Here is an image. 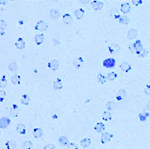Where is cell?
<instances>
[{
	"label": "cell",
	"instance_id": "1",
	"mask_svg": "<svg viewBox=\"0 0 150 149\" xmlns=\"http://www.w3.org/2000/svg\"><path fill=\"white\" fill-rule=\"evenodd\" d=\"M115 64H116V61L114 58H107V59H105L102 62V65L105 67V68H107V69H111V68H114L115 66Z\"/></svg>",
	"mask_w": 150,
	"mask_h": 149
},
{
	"label": "cell",
	"instance_id": "2",
	"mask_svg": "<svg viewBox=\"0 0 150 149\" xmlns=\"http://www.w3.org/2000/svg\"><path fill=\"white\" fill-rule=\"evenodd\" d=\"M48 28V23L45 21H39L35 26V29L39 32H45Z\"/></svg>",
	"mask_w": 150,
	"mask_h": 149
},
{
	"label": "cell",
	"instance_id": "3",
	"mask_svg": "<svg viewBox=\"0 0 150 149\" xmlns=\"http://www.w3.org/2000/svg\"><path fill=\"white\" fill-rule=\"evenodd\" d=\"M112 138H113V134H111L108 132H105L102 133V135H101V142L102 144H106L108 142H110L111 139H112Z\"/></svg>",
	"mask_w": 150,
	"mask_h": 149
},
{
	"label": "cell",
	"instance_id": "4",
	"mask_svg": "<svg viewBox=\"0 0 150 149\" xmlns=\"http://www.w3.org/2000/svg\"><path fill=\"white\" fill-rule=\"evenodd\" d=\"M48 67H49L50 69H51L53 71H55L58 70V68H59L60 66V62L58 60L56 59H52L50 60L49 62H48Z\"/></svg>",
	"mask_w": 150,
	"mask_h": 149
},
{
	"label": "cell",
	"instance_id": "5",
	"mask_svg": "<svg viewBox=\"0 0 150 149\" xmlns=\"http://www.w3.org/2000/svg\"><path fill=\"white\" fill-rule=\"evenodd\" d=\"M10 123H11L10 118H8L7 117H3L0 118V128L5 129L10 125Z\"/></svg>",
	"mask_w": 150,
	"mask_h": 149
},
{
	"label": "cell",
	"instance_id": "6",
	"mask_svg": "<svg viewBox=\"0 0 150 149\" xmlns=\"http://www.w3.org/2000/svg\"><path fill=\"white\" fill-rule=\"evenodd\" d=\"M91 4H92V8L96 11H99L101 9H102V8L104 6L103 2H101V1H92Z\"/></svg>",
	"mask_w": 150,
	"mask_h": 149
},
{
	"label": "cell",
	"instance_id": "7",
	"mask_svg": "<svg viewBox=\"0 0 150 149\" xmlns=\"http://www.w3.org/2000/svg\"><path fill=\"white\" fill-rule=\"evenodd\" d=\"M120 49V46L117 42L111 43V44L108 46V50L111 54H114V53H115V52L119 51Z\"/></svg>",
	"mask_w": 150,
	"mask_h": 149
},
{
	"label": "cell",
	"instance_id": "8",
	"mask_svg": "<svg viewBox=\"0 0 150 149\" xmlns=\"http://www.w3.org/2000/svg\"><path fill=\"white\" fill-rule=\"evenodd\" d=\"M44 39H45V36L43 33H38V34H36L35 37H34V41H35L36 44L37 46L41 45L43 41H44Z\"/></svg>",
	"mask_w": 150,
	"mask_h": 149
},
{
	"label": "cell",
	"instance_id": "9",
	"mask_svg": "<svg viewBox=\"0 0 150 149\" xmlns=\"http://www.w3.org/2000/svg\"><path fill=\"white\" fill-rule=\"evenodd\" d=\"M50 15L53 20L57 21L59 20L60 17V13L59 10H57V9H51L50 11Z\"/></svg>",
	"mask_w": 150,
	"mask_h": 149
},
{
	"label": "cell",
	"instance_id": "10",
	"mask_svg": "<svg viewBox=\"0 0 150 149\" xmlns=\"http://www.w3.org/2000/svg\"><path fill=\"white\" fill-rule=\"evenodd\" d=\"M137 36H138V31L136 29H134V28H131V29H129L127 32V37L129 40L134 39V38L137 37Z\"/></svg>",
	"mask_w": 150,
	"mask_h": 149
},
{
	"label": "cell",
	"instance_id": "11",
	"mask_svg": "<svg viewBox=\"0 0 150 149\" xmlns=\"http://www.w3.org/2000/svg\"><path fill=\"white\" fill-rule=\"evenodd\" d=\"M83 63H84L83 59L82 58V57H79V58H77V59L74 61V66L75 67L76 69L80 70V69L83 68Z\"/></svg>",
	"mask_w": 150,
	"mask_h": 149
},
{
	"label": "cell",
	"instance_id": "12",
	"mask_svg": "<svg viewBox=\"0 0 150 149\" xmlns=\"http://www.w3.org/2000/svg\"><path fill=\"white\" fill-rule=\"evenodd\" d=\"M84 14H85V11L83 8H78L74 11V16L77 19H79V20H81V19L83 18Z\"/></svg>",
	"mask_w": 150,
	"mask_h": 149
},
{
	"label": "cell",
	"instance_id": "13",
	"mask_svg": "<svg viewBox=\"0 0 150 149\" xmlns=\"http://www.w3.org/2000/svg\"><path fill=\"white\" fill-rule=\"evenodd\" d=\"M63 22H64L66 25L70 26L73 23V17L69 13H65L63 16Z\"/></svg>",
	"mask_w": 150,
	"mask_h": 149
},
{
	"label": "cell",
	"instance_id": "14",
	"mask_svg": "<svg viewBox=\"0 0 150 149\" xmlns=\"http://www.w3.org/2000/svg\"><path fill=\"white\" fill-rule=\"evenodd\" d=\"M133 44L134 46V48H135V53H136L137 55H139L140 53V51L144 49L141 41H140L139 40H136L133 43Z\"/></svg>",
	"mask_w": 150,
	"mask_h": 149
},
{
	"label": "cell",
	"instance_id": "15",
	"mask_svg": "<svg viewBox=\"0 0 150 149\" xmlns=\"http://www.w3.org/2000/svg\"><path fill=\"white\" fill-rule=\"evenodd\" d=\"M130 9H131V6L129 3H123L120 5V11H121L124 14H126L129 13Z\"/></svg>",
	"mask_w": 150,
	"mask_h": 149
},
{
	"label": "cell",
	"instance_id": "16",
	"mask_svg": "<svg viewBox=\"0 0 150 149\" xmlns=\"http://www.w3.org/2000/svg\"><path fill=\"white\" fill-rule=\"evenodd\" d=\"M59 143L60 144V146L64 147H66L69 146V138L65 136H60L59 138Z\"/></svg>",
	"mask_w": 150,
	"mask_h": 149
},
{
	"label": "cell",
	"instance_id": "17",
	"mask_svg": "<svg viewBox=\"0 0 150 149\" xmlns=\"http://www.w3.org/2000/svg\"><path fill=\"white\" fill-rule=\"evenodd\" d=\"M15 46L17 49L19 50H23L24 48L26 47V43L24 41V40L22 39V37H19L18 39L17 40L16 43H15Z\"/></svg>",
	"mask_w": 150,
	"mask_h": 149
},
{
	"label": "cell",
	"instance_id": "18",
	"mask_svg": "<svg viewBox=\"0 0 150 149\" xmlns=\"http://www.w3.org/2000/svg\"><path fill=\"white\" fill-rule=\"evenodd\" d=\"M120 68L124 72H129L130 70L132 69V67L129 63H128V62H126V61H124L120 65Z\"/></svg>",
	"mask_w": 150,
	"mask_h": 149
},
{
	"label": "cell",
	"instance_id": "19",
	"mask_svg": "<svg viewBox=\"0 0 150 149\" xmlns=\"http://www.w3.org/2000/svg\"><path fill=\"white\" fill-rule=\"evenodd\" d=\"M94 129H95V131H96V133H103L104 130L106 129V125H105L103 123L99 122V123H96V125H95Z\"/></svg>",
	"mask_w": 150,
	"mask_h": 149
},
{
	"label": "cell",
	"instance_id": "20",
	"mask_svg": "<svg viewBox=\"0 0 150 149\" xmlns=\"http://www.w3.org/2000/svg\"><path fill=\"white\" fill-rule=\"evenodd\" d=\"M19 114V108L17 104H13L11 107V109H10V114L12 117H17V115Z\"/></svg>",
	"mask_w": 150,
	"mask_h": 149
},
{
	"label": "cell",
	"instance_id": "21",
	"mask_svg": "<svg viewBox=\"0 0 150 149\" xmlns=\"http://www.w3.org/2000/svg\"><path fill=\"white\" fill-rule=\"evenodd\" d=\"M32 135L35 138H40L43 135V131L40 128H36L32 130Z\"/></svg>",
	"mask_w": 150,
	"mask_h": 149
},
{
	"label": "cell",
	"instance_id": "22",
	"mask_svg": "<svg viewBox=\"0 0 150 149\" xmlns=\"http://www.w3.org/2000/svg\"><path fill=\"white\" fill-rule=\"evenodd\" d=\"M20 101L23 105H28L31 102V99H30V96L27 94H24L21 96V99H20Z\"/></svg>",
	"mask_w": 150,
	"mask_h": 149
},
{
	"label": "cell",
	"instance_id": "23",
	"mask_svg": "<svg viewBox=\"0 0 150 149\" xmlns=\"http://www.w3.org/2000/svg\"><path fill=\"white\" fill-rule=\"evenodd\" d=\"M125 96H126V90H125V89H121L117 92L116 99L119 100V101H121V100H123L125 99Z\"/></svg>",
	"mask_w": 150,
	"mask_h": 149
},
{
	"label": "cell",
	"instance_id": "24",
	"mask_svg": "<svg viewBox=\"0 0 150 149\" xmlns=\"http://www.w3.org/2000/svg\"><path fill=\"white\" fill-rule=\"evenodd\" d=\"M81 147L83 148H88L91 145V139L89 138H84L80 141Z\"/></svg>",
	"mask_w": 150,
	"mask_h": 149
},
{
	"label": "cell",
	"instance_id": "25",
	"mask_svg": "<svg viewBox=\"0 0 150 149\" xmlns=\"http://www.w3.org/2000/svg\"><path fill=\"white\" fill-rule=\"evenodd\" d=\"M17 132L19 134H22V135H24V134L27 133V130H26V126L24 125L23 123H19L17 126Z\"/></svg>",
	"mask_w": 150,
	"mask_h": 149
},
{
	"label": "cell",
	"instance_id": "26",
	"mask_svg": "<svg viewBox=\"0 0 150 149\" xmlns=\"http://www.w3.org/2000/svg\"><path fill=\"white\" fill-rule=\"evenodd\" d=\"M55 90H60L62 89L63 85H62V80L60 78H56V80L54 81V85H53Z\"/></svg>",
	"mask_w": 150,
	"mask_h": 149
},
{
	"label": "cell",
	"instance_id": "27",
	"mask_svg": "<svg viewBox=\"0 0 150 149\" xmlns=\"http://www.w3.org/2000/svg\"><path fill=\"white\" fill-rule=\"evenodd\" d=\"M11 81L13 85H20L21 84V76L17 74H14L11 77Z\"/></svg>",
	"mask_w": 150,
	"mask_h": 149
},
{
	"label": "cell",
	"instance_id": "28",
	"mask_svg": "<svg viewBox=\"0 0 150 149\" xmlns=\"http://www.w3.org/2000/svg\"><path fill=\"white\" fill-rule=\"evenodd\" d=\"M116 107H117L116 104L113 101H109L106 104V109L107 111H112V110H115V109H116Z\"/></svg>",
	"mask_w": 150,
	"mask_h": 149
},
{
	"label": "cell",
	"instance_id": "29",
	"mask_svg": "<svg viewBox=\"0 0 150 149\" xmlns=\"http://www.w3.org/2000/svg\"><path fill=\"white\" fill-rule=\"evenodd\" d=\"M102 119L104 121H110L111 119H112V114L110 111H105L103 114H102Z\"/></svg>",
	"mask_w": 150,
	"mask_h": 149
},
{
	"label": "cell",
	"instance_id": "30",
	"mask_svg": "<svg viewBox=\"0 0 150 149\" xmlns=\"http://www.w3.org/2000/svg\"><path fill=\"white\" fill-rule=\"evenodd\" d=\"M106 80H114L117 78V74H116V72H115V71H111V72H109V73L107 74V75L106 76Z\"/></svg>",
	"mask_w": 150,
	"mask_h": 149
},
{
	"label": "cell",
	"instance_id": "31",
	"mask_svg": "<svg viewBox=\"0 0 150 149\" xmlns=\"http://www.w3.org/2000/svg\"><path fill=\"white\" fill-rule=\"evenodd\" d=\"M8 70H10L11 72L15 73V72L17 70V65L16 62H14V61L10 62L9 65H8Z\"/></svg>",
	"mask_w": 150,
	"mask_h": 149
},
{
	"label": "cell",
	"instance_id": "32",
	"mask_svg": "<svg viewBox=\"0 0 150 149\" xmlns=\"http://www.w3.org/2000/svg\"><path fill=\"white\" fill-rule=\"evenodd\" d=\"M5 145H6V147L8 149H15L17 144L13 140H8V141L6 142Z\"/></svg>",
	"mask_w": 150,
	"mask_h": 149
},
{
	"label": "cell",
	"instance_id": "33",
	"mask_svg": "<svg viewBox=\"0 0 150 149\" xmlns=\"http://www.w3.org/2000/svg\"><path fill=\"white\" fill-rule=\"evenodd\" d=\"M119 22L120 24H129V18L126 16H121L119 17Z\"/></svg>",
	"mask_w": 150,
	"mask_h": 149
},
{
	"label": "cell",
	"instance_id": "34",
	"mask_svg": "<svg viewBox=\"0 0 150 149\" xmlns=\"http://www.w3.org/2000/svg\"><path fill=\"white\" fill-rule=\"evenodd\" d=\"M8 85V81H7V79H6V76L3 75V77L0 79V88H5Z\"/></svg>",
	"mask_w": 150,
	"mask_h": 149
},
{
	"label": "cell",
	"instance_id": "35",
	"mask_svg": "<svg viewBox=\"0 0 150 149\" xmlns=\"http://www.w3.org/2000/svg\"><path fill=\"white\" fill-rule=\"evenodd\" d=\"M32 147H33V144L31 141L27 140L23 142V145H22L23 149H31Z\"/></svg>",
	"mask_w": 150,
	"mask_h": 149
},
{
	"label": "cell",
	"instance_id": "36",
	"mask_svg": "<svg viewBox=\"0 0 150 149\" xmlns=\"http://www.w3.org/2000/svg\"><path fill=\"white\" fill-rule=\"evenodd\" d=\"M97 81L101 84H105L106 82V76L102 74H98L97 75Z\"/></svg>",
	"mask_w": 150,
	"mask_h": 149
},
{
	"label": "cell",
	"instance_id": "37",
	"mask_svg": "<svg viewBox=\"0 0 150 149\" xmlns=\"http://www.w3.org/2000/svg\"><path fill=\"white\" fill-rule=\"evenodd\" d=\"M148 53V51L147 50H145L144 48V49L141 51H140V53L138 55V56L139 57V58H144V57L147 56Z\"/></svg>",
	"mask_w": 150,
	"mask_h": 149
},
{
	"label": "cell",
	"instance_id": "38",
	"mask_svg": "<svg viewBox=\"0 0 150 149\" xmlns=\"http://www.w3.org/2000/svg\"><path fill=\"white\" fill-rule=\"evenodd\" d=\"M68 148L69 149H79V147L77 143H74V142H69V146H68Z\"/></svg>",
	"mask_w": 150,
	"mask_h": 149
},
{
	"label": "cell",
	"instance_id": "39",
	"mask_svg": "<svg viewBox=\"0 0 150 149\" xmlns=\"http://www.w3.org/2000/svg\"><path fill=\"white\" fill-rule=\"evenodd\" d=\"M6 97V92L3 90H0V102H3Z\"/></svg>",
	"mask_w": 150,
	"mask_h": 149
},
{
	"label": "cell",
	"instance_id": "40",
	"mask_svg": "<svg viewBox=\"0 0 150 149\" xmlns=\"http://www.w3.org/2000/svg\"><path fill=\"white\" fill-rule=\"evenodd\" d=\"M7 27V23L4 20H2L0 19V29L1 30H4Z\"/></svg>",
	"mask_w": 150,
	"mask_h": 149
},
{
	"label": "cell",
	"instance_id": "41",
	"mask_svg": "<svg viewBox=\"0 0 150 149\" xmlns=\"http://www.w3.org/2000/svg\"><path fill=\"white\" fill-rule=\"evenodd\" d=\"M44 149H55V146L53 143H47L45 145Z\"/></svg>",
	"mask_w": 150,
	"mask_h": 149
},
{
	"label": "cell",
	"instance_id": "42",
	"mask_svg": "<svg viewBox=\"0 0 150 149\" xmlns=\"http://www.w3.org/2000/svg\"><path fill=\"white\" fill-rule=\"evenodd\" d=\"M131 3L134 4V6H139V5H141L143 1L142 0H132Z\"/></svg>",
	"mask_w": 150,
	"mask_h": 149
},
{
	"label": "cell",
	"instance_id": "43",
	"mask_svg": "<svg viewBox=\"0 0 150 149\" xmlns=\"http://www.w3.org/2000/svg\"><path fill=\"white\" fill-rule=\"evenodd\" d=\"M129 51H130V53H135V48H134V46L133 43H131V44H129Z\"/></svg>",
	"mask_w": 150,
	"mask_h": 149
},
{
	"label": "cell",
	"instance_id": "44",
	"mask_svg": "<svg viewBox=\"0 0 150 149\" xmlns=\"http://www.w3.org/2000/svg\"><path fill=\"white\" fill-rule=\"evenodd\" d=\"M139 120H140V121H143V122L146 121V120H147V118L144 116V114H140L139 115Z\"/></svg>",
	"mask_w": 150,
	"mask_h": 149
},
{
	"label": "cell",
	"instance_id": "45",
	"mask_svg": "<svg viewBox=\"0 0 150 149\" xmlns=\"http://www.w3.org/2000/svg\"><path fill=\"white\" fill-rule=\"evenodd\" d=\"M147 88H148V90H147V89L145 90V94H148V95H149V85H147Z\"/></svg>",
	"mask_w": 150,
	"mask_h": 149
},
{
	"label": "cell",
	"instance_id": "46",
	"mask_svg": "<svg viewBox=\"0 0 150 149\" xmlns=\"http://www.w3.org/2000/svg\"><path fill=\"white\" fill-rule=\"evenodd\" d=\"M7 3H8V1H0V4H2V5H3V4H5Z\"/></svg>",
	"mask_w": 150,
	"mask_h": 149
},
{
	"label": "cell",
	"instance_id": "47",
	"mask_svg": "<svg viewBox=\"0 0 150 149\" xmlns=\"http://www.w3.org/2000/svg\"><path fill=\"white\" fill-rule=\"evenodd\" d=\"M0 135H1V131H0Z\"/></svg>",
	"mask_w": 150,
	"mask_h": 149
},
{
	"label": "cell",
	"instance_id": "48",
	"mask_svg": "<svg viewBox=\"0 0 150 149\" xmlns=\"http://www.w3.org/2000/svg\"><path fill=\"white\" fill-rule=\"evenodd\" d=\"M111 149H115V148H111Z\"/></svg>",
	"mask_w": 150,
	"mask_h": 149
}]
</instances>
